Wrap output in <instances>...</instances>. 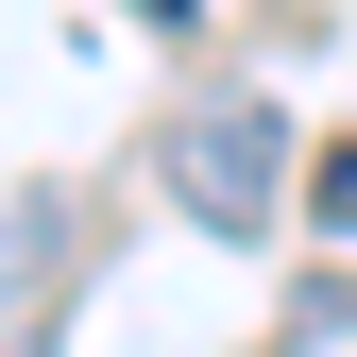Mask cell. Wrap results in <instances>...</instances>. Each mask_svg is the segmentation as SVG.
<instances>
[{"instance_id": "obj_2", "label": "cell", "mask_w": 357, "mask_h": 357, "mask_svg": "<svg viewBox=\"0 0 357 357\" xmlns=\"http://www.w3.org/2000/svg\"><path fill=\"white\" fill-rule=\"evenodd\" d=\"M34 273H52V204L0 188V306H34Z\"/></svg>"}, {"instance_id": "obj_3", "label": "cell", "mask_w": 357, "mask_h": 357, "mask_svg": "<svg viewBox=\"0 0 357 357\" xmlns=\"http://www.w3.org/2000/svg\"><path fill=\"white\" fill-rule=\"evenodd\" d=\"M306 204H324L340 238H357V153H324V170H306Z\"/></svg>"}, {"instance_id": "obj_4", "label": "cell", "mask_w": 357, "mask_h": 357, "mask_svg": "<svg viewBox=\"0 0 357 357\" xmlns=\"http://www.w3.org/2000/svg\"><path fill=\"white\" fill-rule=\"evenodd\" d=\"M137 17H153V34H188V0H137Z\"/></svg>"}, {"instance_id": "obj_1", "label": "cell", "mask_w": 357, "mask_h": 357, "mask_svg": "<svg viewBox=\"0 0 357 357\" xmlns=\"http://www.w3.org/2000/svg\"><path fill=\"white\" fill-rule=\"evenodd\" d=\"M170 204L204 221V238H255V221H273V188H289V119L273 102H204V119H170Z\"/></svg>"}]
</instances>
